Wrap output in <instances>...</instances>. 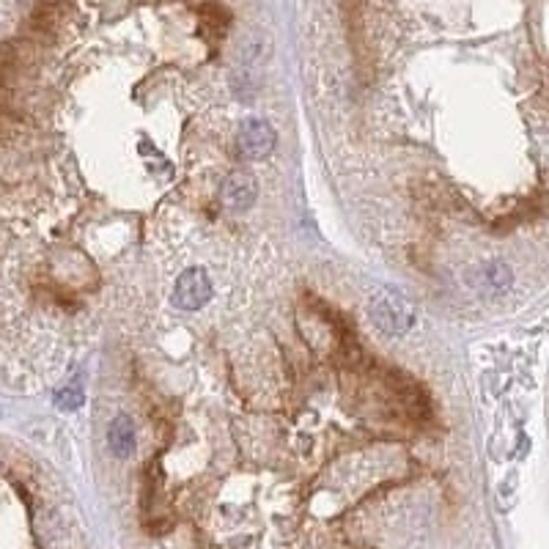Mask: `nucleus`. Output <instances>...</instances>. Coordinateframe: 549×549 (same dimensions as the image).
Here are the masks:
<instances>
[{
  "mask_svg": "<svg viewBox=\"0 0 549 549\" xmlns=\"http://www.w3.org/2000/svg\"><path fill=\"white\" fill-rule=\"evenodd\" d=\"M107 445L110 451L119 456V459H127L135 445H137V435H135V423L129 415H115L107 426Z\"/></svg>",
  "mask_w": 549,
  "mask_h": 549,
  "instance_id": "nucleus-5",
  "label": "nucleus"
},
{
  "mask_svg": "<svg viewBox=\"0 0 549 549\" xmlns=\"http://www.w3.org/2000/svg\"><path fill=\"white\" fill-rule=\"evenodd\" d=\"M215 294L212 278L204 267H190L179 275L173 286V305L182 310H200Z\"/></svg>",
  "mask_w": 549,
  "mask_h": 549,
  "instance_id": "nucleus-3",
  "label": "nucleus"
},
{
  "mask_svg": "<svg viewBox=\"0 0 549 549\" xmlns=\"http://www.w3.org/2000/svg\"><path fill=\"white\" fill-rule=\"evenodd\" d=\"M234 146L237 154L247 162H258V160H267L275 146H278V132L270 122L264 119H250L242 122L234 137Z\"/></svg>",
  "mask_w": 549,
  "mask_h": 549,
  "instance_id": "nucleus-2",
  "label": "nucleus"
},
{
  "mask_svg": "<svg viewBox=\"0 0 549 549\" xmlns=\"http://www.w3.org/2000/svg\"><path fill=\"white\" fill-rule=\"evenodd\" d=\"M220 198H223V204L228 209H234V212H247L253 204H255V198H258V182L250 170H234V173H228L223 187H220Z\"/></svg>",
  "mask_w": 549,
  "mask_h": 549,
  "instance_id": "nucleus-4",
  "label": "nucleus"
},
{
  "mask_svg": "<svg viewBox=\"0 0 549 549\" xmlns=\"http://www.w3.org/2000/svg\"><path fill=\"white\" fill-rule=\"evenodd\" d=\"M511 280H514V275H511V270H508L503 262H489V264L481 270V278H478V283H481V288H483L486 294H503V292H508Z\"/></svg>",
  "mask_w": 549,
  "mask_h": 549,
  "instance_id": "nucleus-6",
  "label": "nucleus"
},
{
  "mask_svg": "<svg viewBox=\"0 0 549 549\" xmlns=\"http://www.w3.org/2000/svg\"><path fill=\"white\" fill-rule=\"evenodd\" d=\"M368 316L373 327L390 338L407 335L418 319L415 305L407 300V294H401L393 286H382L380 292H373L368 300Z\"/></svg>",
  "mask_w": 549,
  "mask_h": 549,
  "instance_id": "nucleus-1",
  "label": "nucleus"
},
{
  "mask_svg": "<svg viewBox=\"0 0 549 549\" xmlns=\"http://www.w3.org/2000/svg\"><path fill=\"white\" fill-rule=\"evenodd\" d=\"M85 401V393H82V385L80 382H72V385H64L61 390L55 393V407L64 410V412H75L82 407Z\"/></svg>",
  "mask_w": 549,
  "mask_h": 549,
  "instance_id": "nucleus-7",
  "label": "nucleus"
}]
</instances>
